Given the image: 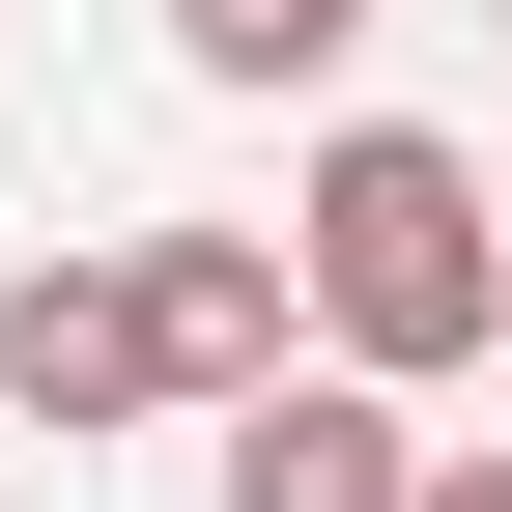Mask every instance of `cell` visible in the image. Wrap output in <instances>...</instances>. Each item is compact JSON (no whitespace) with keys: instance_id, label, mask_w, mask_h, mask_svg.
<instances>
[{"instance_id":"obj_1","label":"cell","mask_w":512,"mask_h":512,"mask_svg":"<svg viewBox=\"0 0 512 512\" xmlns=\"http://www.w3.org/2000/svg\"><path fill=\"white\" fill-rule=\"evenodd\" d=\"M313 342L370 370V399H427V370L512 342V228H484V143H427V114H342L313 143Z\"/></svg>"},{"instance_id":"obj_2","label":"cell","mask_w":512,"mask_h":512,"mask_svg":"<svg viewBox=\"0 0 512 512\" xmlns=\"http://www.w3.org/2000/svg\"><path fill=\"white\" fill-rule=\"evenodd\" d=\"M0 399H29L57 456L143 427V399H171V370H143V256H29V285H0Z\"/></svg>"},{"instance_id":"obj_3","label":"cell","mask_w":512,"mask_h":512,"mask_svg":"<svg viewBox=\"0 0 512 512\" xmlns=\"http://www.w3.org/2000/svg\"><path fill=\"white\" fill-rule=\"evenodd\" d=\"M228 512H427V456L370 370H285V399H228Z\"/></svg>"},{"instance_id":"obj_4","label":"cell","mask_w":512,"mask_h":512,"mask_svg":"<svg viewBox=\"0 0 512 512\" xmlns=\"http://www.w3.org/2000/svg\"><path fill=\"white\" fill-rule=\"evenodd\" d=\"M143 370H171V399H285V256H256V228H171L143 256Z\"/></svg>"},{"instance_id":"obj_5","label":"cell","mask_w":512,"mask_h":512,"mask_svg":"<svg viewBox=\"0 0 512 512\" xmlns=\"http://www.w3.org/2000/svg\"><path fill=\"white\" fill-rule=\"evenodd\" d=\"M171 57H200V86H342L370 0H171Z\"/></svg>"},{"instance_id":"obj_6","label":"cell","mask_w":512,"mask_h":512,"mask_svg":"<svg viewBox=\"0 0 512 512\" xmlns=\"http://www.w3.org/2000/svg\"><path fill=\"white\" fill-rule=\"evenodd\" d=\"M427 512H512V456H427Z\"/></svg>"}]
</instances>
